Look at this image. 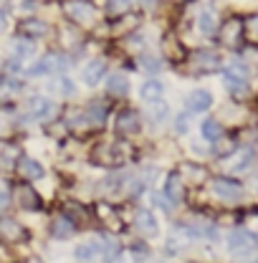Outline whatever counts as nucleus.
Returning <instances> with one entry per match:
<instances>
[{"mask_svg":"<svg viewBox=\"0 0 258 263\" xmlns=\"http://www.w3.org/2000/svg\"><path fill=\"white\" fill-rule=\"evenodd\" d=\"M213 193H215L218 200H223V202H238V200L243 197V187H241V182H235V180L215 177V180H213Z\"/></svg>","mask_w":258,"mask_h":263,"instance_id":"1","label":"nucleus"},{"mask_svg":"<svg viewBox=\"0 0 258 263\" xmlns=\"http://www.w3.org/2000/svg\"><path fill=\"white\" fill-rule=\"evenodd\" d=\"M64 10H66V15L71 21H76V23H89L94 18V8L86 0H66Z\"/></svg>","mask_w":258,"mask_h":263,"instance_id":"2","label":"nucleus"},{"mask_svg":"<svg viewBox=\"0 0 258 263\" xmlns=\"http://www.w3.org/2000/svg\"><path fill=\"white\" fill-rule=\"evenodd\" d=\"M241 35H243V21L241 18H228L220 26V43L228 46V48H235Z\"/></svg>","mask_w":258,"mask_h":263,"instance_id":"3","label":"nucleus"},{"mask_svg":"<svg viewBox=\"0 0 258 263\" xmlns=\"http://www.w3.org/2000/svg\"><path fill=\"white\" fill-rule=\"evenodd\" d=\"M114 129L119 132L122 137H129V134H137L139 132V114L134 109H124L117 114V122H114Z\"/></svg>","mask_w":258,"mask_h":263,"instance_id":"4","label":"nucleus"},{"mask_svg":"<svg viewBox=\"0 0 258 263\" xmlns=\"http://www.w3.org/2000/svg\"><path fill=\"white\" fill-rule=\"evenodd\" d=\"M193 66L202 73H210V71H218L220 66V56L213 53V51H195L193 53Z\"/></svg>","mask_w":258,"mask_h":263,"instance_id":"5","label":"nucleus"},{"mask_svg":"<svg viewBox=\"0 0 258 263\" xmlns=\"http://www.w3.org/2000/svg\"><path fill=\"white\" fill-rule=\"evenodd\" d=\"M223 84H226V89L233 97H248V91H251L246 76H235L233 71H226V73H223Z\"/></svg>","mask_w":258,"mask_h":263,"instance_id":"6","label":"nucleus"},{"mask_svg":"<svg viewBox=\"0 0 258 263\" xmlns=\"http://www.w3.org/2000/svg\"><path fill=\"white\" fill-rule=\"evenodd\" d=\"M15 202L23 208V210H38L41 208V197L38 193L28 187V185H21V187H15Z\"/></svg>","mask_w":258,"mask_h":263,"instance_id":"7","label":"nucleus"},{"mask_svg":"<svg viewBox=\"0 0 258 263\" xmlns=\"http://www.w3.org/2000/svg\"><path fill=\"white\" fill-rule=\"evenodd\" d=\"M134 226H137L139 233H144V235H157V230H160L157 218H155L150 210H137V213H134Z\"/></svg>","mask_w":258,"mask_h":263,"instance_id":"8","label":"nucleus"},{"mask_svg":"<svg viewBox=\"0 0 258 263\" xmlns=\"http://www.w3.org/2000/svg\"><path fill=\"white\" fill-rule=\"evenodd\" d=\"M0 238L21 243V240H26V230H23L21 223H15L13 218H0Z\"/></svg>","mask_w":258,"mask_h":263,"instance_id":"9","label":"nucleus"},{"mask_svg":"<svg viewBox=\"0 0 258 263\" xmlns=\"http://www.w3.org/2000/svg\"><path fill=\"white\" fill-rule=\"evenodd\" d=\"M28 109H31V117H35V119H48L56 111L53 101H48V99H43V97H33L28 101Z\"/></svg>","mask_w":258,"mask_h":263,"instance_id":"10","label":"nucleus"},{"mask_svg":"<svg viewBox=\"0 0 258 263\" xmlns=\"http://www.w3.org/2000/svg\"><path fill=\"white\" fill-rule=\"evenodd\" d=\"M94 160H97L99 164H117L122 157L117 155V144H99L97 149H94Z\"/></svg>","mask_w":258,"mask_h":263,"instance_id":"11","label":"nucleus"},{"mask_svg":"<svg viewBox=\"0 0 258 263\" xmlns=\"http://www.w3.org/2000/svg\"><path fill=\"white\" fill-rule=\"evenodd\" d=\"M18 172L26 177V180H38V177H43V167L31 160V157H21L18 160Z\"/></svg>","mask_w":258,"mask_h":263,"instance_id":"12","label":"nucleus"},{"mask_svg":"<svg viewBox=\"0 0 258 263\" xmlns=\"http://www.w3.org/2000/svg\"><path fill=\"white\" fill-rule=\"evenodd\" d=\"M104 71H106V64H104V61H89L86 68H84V81H86L89 86H97L99 81H101V76H104Z\"/></svg>","mask_w":258,"mask_h":263,"instance_id":"13","label":"nucleus"},{"mask_svg":"<svg viewBox=\"0 0 258 263\" xmlns=\"http://www.w3.org/2000/svg\"><path fill=\"white\" fill-rule=\"evenodd\" d=\"M210 104H213V97L208 94V91H193L190 97H188V109L190 111H205V109H210Z\"/></svg>","mask_w":258,"mask_h":263,"instance_id":"14","label":"nucleus"},{"mask_svg":"<svg viewBox=\"0 0 258 263\" xmlns=\"http://www.w3.org/2000/svg\"><path fill=\"white\" fill-rule=\"evenodd\" d=\"M86 122H89V124H97V127H101V124L106 122V104H104V101H91V104H89V109H86Z\"/></svg>","mask_w":258,"mask_h":263,"instance_id":"15","label":"nucleus"},{"mask_svg":"<svg viewBox=\"0 0 258 263\" xmlns=\"http://www.w3.org/2000/svg\"><path fill=\"white\" fill-rule=\"evenodd\" d=\"M164 195H167V200H170V202H180V200L185 197V193H182V180H180L177 175H170V177H167Z\"/></svg>","mask_w":258,"mask_h":263,"instance_id":"16","label":"nucleus"},{"mask_svg":"<svg viewBox=\"0 0 258 263\" xmlns=\"http://www.w3.org/2000/svg\"><path fill=\"white\" fill-rule=\"evenodd\" d=\"M109 94H114V97H124L129 91V79L124 73H112L109 76Z\"/></svg>","mask_w":258,"mask_h":263,"instance_id":"17","label":"nucleus"},{"mask_svg":"<svg viewBox=\"0 0 258 263\" xmlns=\"http://www.w3.org/2000/svg\"><path fill=\"white\" fill-rule=\"evenodd\" d=\"M99 251H101V246H97V243H79L76 251H73V256H76L81 263H91L97 258Z\"/></svg>","mask_w":258,"mask_h":263,"instance_id":"18","label":"nucleus"},{"mask_svg":"<svg viewBox=\"0 0 258 263\" xmlns=\"http://www.w3.org/2000/svg\"><path fill=\"white\" fill-rule=\"evenodd\" d=\"M51 230H53V235H56V238H68V235L76 230V226H73V223H71L66 215H59V218H53Z\"/></svg>","mask_w":258,"mask_h":263,"instance_id":"19","label":"nucleus"},{"mask_svg":"<svg viewBox=\"0 0 258 263\" xmlns=\"http://www.w3.org/2000/svg\"><path fill=\"white\" fill-rule=\"evenodd\" d=\"M139 23V15H132V13H122L117 15V23H114V33H127V31H134Z\"/></svg>","mask_w":258,"mask_h":263,"instance_id":"20","label":"nucleus"},{"mask_svg":"<svg viewBox=\"0 0 258 263\" xmlns=\"http://www.w3.org/2000/svg\"><path fill=\"white\" fill-rule=\"evenodd\" d=\"M180 170H182V180H190V182H202L208 177L205 175V167H197L193 162H185Z\"/></svg>","mask_w":258,"mask_h":263,"instance_id":"21","label":"nucleus"},{"mask_svg":"<svg viewBox=\"0 0 258 263\" xmlns=\"http://www.w3.org/2000/svg\"><path fill=\"white\" fill-rule=\"evenodd\" d=\"M21 31L26 33L28 38H41V35L48 33V26H46L43 21H26V23L21 26Z\"/></svg>","mask_w":258,"mask_h":263,"instance_id":"22","label":"nucleus"},{"mask_svg":"<svg viewBox=\"0 0 258 263\" xmlns=\"http://www.w3.org/2000/svg\"><path fill=\"white\" fill-rule=\"evenodd\" d=\"M233 152H235V137H226V134H220V137L215 139V155L228 157V155H233Z\"/></svg>","mask_w":258,"mask_h":263,"instance_id":"23","label":"nucleus"},{"mask_svg":"<svg viewBox=\"0 0 258 263\" xmlns=\"http://www.w3.org/2000/svg\"><path fill=\"white\" fill-rule=\"evenodd\" d=\"M56 64H59V59H56V56H46V59H41L38 64H33L28 73H31V76H46V73H48Z\"/></svg>","mask_w":258,"mask_h":263,"instance_id":"24","label":"nucleus"},{"mask_svg":"<svg viewBox=\"0 0 258 263\" xmlns=\"http://www.w3.org/2000/svg\"><path fill=\"white\" fill-rule=\"evenodd\" d=\"M64 215L71 220V223H81V220H86V210H84L79 202H66L64 205Z\"/></svg>","mask_w":258,"mask_h":263,"instance_id":"25","label":"nucleus"},{"mask_svg":"<svg viewBox=\"0 0 258 263\" xmlns=\"http://www.w3.org/2000/svg\"><path fill=\"white\" fill-rule=\"evenodd\" d=\"M162 48H164V53H167L170 59H182V46L177 43L175 35H167V38L162 41Z\"/></svg>","mask_w":258,"mask_h":263,"instance_id":"26","label":"nucleus"},{"mask_svg":"<svg viewBox=\"0 0 258 263\" xmlns=\"http://www.w3.org/2000/svg\"><path fill=\"white\" fill-rule=\"evenodd\" d=\"M197 28L205 33V35H213V33L218 31V26H215V18H213V13H200V15H197Z\"/></svg>","mask_w":258,"mask_h":263,"instance_id":"27","label":"nucleus"},{"mask_svg":"<svg viewBox=\"0 0 258 263\" xmlns=\"http://www.w3.org/2000/svg\"><path fill=\"white\" fill-rule=\"evenodd\" d=\"M160 97H162L160 81H147V84L142 86V99H144V101H157Z\"/></svg>","mask_w":258,"mask_h":263,"instance_id":"28","label":"nucleus"},{"mask_svg":"<svg viewBox=\"0 0 258 263\" xmlns=\"http://www.w3.org/2000/svg\"><path fill=\"white\" fill-rule=\"evenodd\" d=\"M220 134H223V127H220V122H215V119H208V122L202 124V137H205V139L215 142V139H218Z\"/></svg>","mask_w":258,"mask_h":263,"instance_id":"29","label":"nucleus"},{"mask_svg":"<svg viewBox=\"0 0 258 263\" xmlns=\"http://www.w3.org/2000/svg\"><path fill=\"white\" fill-rule=\"evenodd\" d=\"M13 51L18 53V59H23V56H31L33 53V43L31 41H13Z\"/></svg>","mask_w":258,"mask_h":263,"instance_id":"30","label":"nucleus"},{"mask_svg":"<svg viewBox=\"0 0 258 263\" xmlns=\"http://www.w3.org/2000/svg\"><path fill=\"white\" fill-rule=\"evenodd\" d=\"M129 8H132L129 0H109V13L112 15H122V13H127Z\"/></svg>","mask_w":258,"mask_h":263,"instance_id":"31","label":"nucleus"},{"mask_svg":"<svg viewBox=\"0 0 258 263\" xmlns=\"http://www.w3.org/2000/svg\"><path fill=\"white\" fill-rule=\"evenodd\" d=\"M53 89H61V94H64V97H71V94L76 91V89H73V84H71L66 76H59V79L53 81Z\"/></svg>","mask_w":258,"mask_h":263,"instance_id":"32","label":"nucleus"},{"mask_svg":"<svg viewBox=\"0 0 258 263\" xmlns=\"http://www.w3.org/2000/svg\"><path fill=\"white\" fill-rule=\"evenodd\" d=\"M167 111H170V109H167L164 101H155V106H152V119H155V122H164V119H167Z\"/></svg>","mask_w":258,"mask_h":263,"instance_id":"33","label":"nucleus"},{"mask_svg":"<svg viewBox=\"0 0 258 263\" xmlns=\"http://www.w3.org/2000/svg\"><path fill=\"white\" fill-rule=\"evenodd\" d=\"M139 64L144 66L150 73H155V71H160L162 68V61L160 59H155V56H142V59H139Z\"/></svg>","mask_w":258,"mask_h":263,"instance_id":"34","label":"nucleus"},{"mask_svg":"<svg viewBox=\"0 0 258 263\" xmlns=\"http://www.w3.org/2000/svg\"><path fill=\"white\" fill-rule=\"evenodd\" d=\"M13 89H18V84H13V81H3V84H0V101H5V99L13 97Z\"/></svg>","mask_w":258,"mask_h":263,"instance_id":"35","label":"nucleus"},{"mask_svg":"<svg viewBox=\"0 0 258 263\" xmlns=\"http://www.w3.org/2000/svg\"><path fill=\"white\" fill-rule=\"evenodd\" d=\"M132 256H134V261H147V248L142 243H134L132 246Z\"/></svg>","mask_w":258,"mask_h":263,"instance_id":"36","label":"nucleus"},{"mask_svg":"<svg viewBox=\"0 0 258 263\" xmlns=\"http://www.w3.org/2000/svg\"><path fill=\"white\" fill-rule=\"evenodd\" d=\"M152 200H155V205H160L162 210H170V208H172V202L167 200V195H164V193H157V195H152Z\"/></svg>","mask_w":258,"mask_h":263,"instance_id":"37","label":"nucleus"},{"mask_svg":"<svg viewBox=\"0 0 258 263\" xmlns=\"http://www.w3.org/2000/svg\"><path fill=\"white\" fill-rule=\"evenodd\" d=\"M175 127H177V132H180V134H185V132H188V114H180Z\"/></svg>","mask_w":258,"mask_h":263,"instance_id":"38","label":"nucleus"},{"mask_svg":"<svg viewBox=\"0 0 258 263\" xmlns=\"http://www.w3.org/2000/svg\"><path fill=\"white\" fill-rule=\"evenodd\" d=\"M3 28H5V15L0 13V31H3Z\"/></svg>","mask_w":258,"mask_h":263,"instance_id":"39","label":"nucleus"},{"mask_svg":"<svg viewBox=\"0 0 258 263\" xmlns=\"http://www.w3.org/2000/svg\"><path fill=\"white\" fill-rule=\"evenodd\" d=\"M5 205H8V197H3V195H0V208H5Z\"/></svg>","mask_w":258,"mask_h":263,"instance_id":"40","label":"nucleus"},{"mask_svg":"<svg viewBox=\"0 0 258 263\" xmlns=\"http://www.w3.org/2000/svg\"><path fill=\"white\" fill-rule=\"evenodd\" d=\"M28 263H41V261H38V258H31V261H28Z\"/></svg>","mask_w":258,"mask_h":263,"instance_id":"41","label":"nucleus"}]
</instances>
